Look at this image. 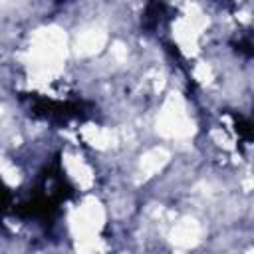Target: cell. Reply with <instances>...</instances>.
<instances>
[{
	"label": "cell",
	"instance_id": "6da1fadb",
	"mask_svg": "<svg viewBox=\"0 0 254 254\" xmlns=\"http://www.w3.org/2000/svg\"><path fill=\"white\" fill-rule=\"evenodd\" d=\"M22 99L30 101V113L38 119H48L56 125L67 123L71 119H85L91 107L85 101H56L38 93H22Z\"/></svg>",
	"mask_w": 254,
	"mask_h": 254
},
{
	"label": "cell",
	"instance_id": "7a4b0ae2",
	"mask_svg": "<svg viewBox=\"0 0 254 254\" xmlns=\"http://www.w3.org/2000/svg\"><path fill=\"white\" fill-rule=\"evenodd\" d=\"M232 119H234V125H236L238 135H240L244 141H252V123H250L246 117L236 115V113H232Z\"/></svg>",
	"mask_w": 254,
	"mask_h": 254
},
{
	"label": "cell",
	"instance_id": "3957f363",
	"mask_svg": "<svg viewBox=\"0 0 254 254\" xmlns=\"http://www.w3.org/2000/svg\"><path fill=\"white\" fill-rule=\"evenodd\" d=\"M10 206H12V190L0 181V220L6 212H10Z\"/></svg>",
	"mask_w": 254,
	"mask_h": 254
}]
</instances>
